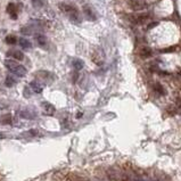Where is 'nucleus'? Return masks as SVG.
Returning a JSON list of instances; mask_svg holds the SVG:
<instances>
[{
    "label": "nucleus",
    "mask_w": 181,
    "mask_h": 181,
    "mask_svg": "<svg viewBox=\"0 0 181 181\" xmlns=\"http://www.w3.org/2000/svg\"><path fill=\"white\" fill-rule=\"evenodd\" d=\"M58 8L59 11H62V13H64L67 17L70 18L71 22H73L74 24H79V23L82 22V17H81L80 13H79V11H77V8L75 6L62 2V4L58 5Z\"/></svg>",
    "instance_id": "nucleus-1"
},
{
    "label": "nucleus",
    "mask_w": 181,
    "mask_h": 181,
    "mask_svg": "<svg viewBox=\"0 0 181 181\" xmlns=\"http://www.w3.org/2000/svg\"><path fill=\"white\" fill-rule=\"evenodd\" d=\"M5 66L7 67L8 70L11 71V73L17 75V77H25L28 74V70L25 68L23 65L18 63L15 59H6L5 60Z\"/></svg>",
    "instance_id": "nucleus-2"
},
{
    "label": "nucleus",
    "mask_w": 181,
    "mask_h": 181,
    "mask_svg": "<svg viewBox=\"0 0 181 181\" xmlns=\"http://www.w3.org/2000/svg\"><path fill=\"white\" fill-rule=\"evenodd\" d=\"M34 77L37 80H39L40 82H43V83H51L55 81V74L46 70L37 71L34 73Z\"/></svg>",
    "instance_id": "nucleus-3"
},
{
    "label": "nucleus",
    "mask_w": 181,
    "mask_h": 181,
    "mask_svg": "<svg viewBox=\"0 0 181 181\" xmlns=\"http://www.w3.org/2000/svg\"><path fill=\"white\" fill-rule=\"evenodd\" d=\"M91 58L94 60V63H96L97 65H103L105 62V55H104V52H103V50H100V49H96V50L92 52Z\"/></svg>",
    "instance_id": "nucleus-4"
},
{
    "label": "nucleus",
    "mask_w": 181,
    "mask_h": 181,
    "mask_svg": "<svg viewBox=\"0 0 181 181\" xmlns=\"http://www.w3.org/2000/svg\"><path fill=\"white\" fill-rule=\"evenodd\" d=\"M82 11H83V14L87 20H89V21H96L97 20V14L95 13V11L91 8L90 5H84Z\"/></svg>",
    "instance_id": "nucleus-5"
},
{
    "label": "nucleus",
    "mask_w": 181,
    "mask_h": 181,
    "mask_svg": "<svg viewBox=\"0 0 181 181\" xmlns=\"http://www.w3.org/2000/svg\"><path fill=\"white\" fill-rule=\"evenodd\" d=\"M30 88H31V90L33 91V92H35V94H41L42 90H43L42 83L39 80H37V79L30 82Z\"/></svg>",
    "instance_id": "nucleus-6"
},
{
    "label": "nucleus",
    "mask_w": 181,
    "mask_h": 181,
    "mask_svg": "<svg viewBox=\"0 0 181 181\" xmlns=\"http://www.w3.org/2000/svg\"><path fill=\"white\" fill-rule=\"evenodd\" d=\"M130 6L133 11H143V9L147 8V4H145L143 1H140V0H130Z\"/></svg>",
    "instance_id": "nucleus-7"
},
{
    "label": "nucleus",
    "mask_w": 181,
    "mask_h": 181,
    "mask_svg": "<svg viewBox=\"0 0 181 181\" xmlns=\"http://www.w3.org/2000/svg\"><path fill=\"white\" fill-rule=\"evenodd\" d=\"M41 107L43 109V113L47 115H52L56 112L55 106L52 104H50V103H48V101H43L41 104Z\"/></svg>",
    "instance_id": "nucleus-8"
},
{
    "label": "nucleus",
    "mask_w": 181,
    "mask_h": 181,
    "mask_svg": "<svg viewBox=\"0 0 181 181\" xmlns=\"http://www.w3.org/2000/svg\"><path fill=\"white\" fill-rule=\"evenodd\" d=\"M6 11L9 15H11V17L13 20H16L17 18V6L15 4H8L7 5V8H6Z\"/></svg>",
    "instance_id": "nucleus-9"
},
{
    "label": "nucleus",
    "mask_w": 181,
    "mask_h": 181,
    "mask_svg": "<svg viewBox=\"0 0 181 181\" xmlns=\"http://www.w3.org/2000/svg\"><path fill=\"white\" fill-rule=\"evenodd\" d=\"M20 115L22 117L28 118V120H32V118L37 117V113L33 111H30V109H23V111L20 112Z\"/></svg>",
    "instance_id": "nucleus-10"
},
{
    "label": "nucleus",
    "mask_w": 181,
    "mask_h": 181,
    "mask_svg": "<svg viewBox=\"0 0 181 181\" xmlns=\"http://www.w3.org/2000/svg\"><path fill=\"white\" fill-rule=\"evenodd\" d=\"M7 55L13 57V59H15V60H22V59H24V54L22 51H20V50H9Z\"/></svg>",
    "instance_id": "nucleus-11"
},
{
    "label": "nucleus",
    "mask_w": 181,
    "mask_h": 181,
    "mask_svg": "<svg viewBox=\"0 0 181 181\" xmlns=\"http://www.w3.org/2000/svg\"><path fill=\"white\" fill-rule=\"evenodd\" d=\"M35 41H37V43H38L39 46L45 47V46L48 43V39H47V37H46L45 34L40 33V34H35Z\"/></svg>",
    "instance_id": "nucleus-12"
},
{
    "label": "nucleus",
    "mask_w": 181,
    "mask_h": 181,
    "mask_svg": "<svg viewBox=\"0 0 181 181\" xmlns=\"http://www.w3.org/2000/svg\"><path fill=\"white\" fill-rule=\"evenodd\" d=\"M0 123H1V124H4V126H9V124H11V123H13L11 115V114L1 115V117H0Z\"/></svg>",
    "instance_id": "nucleus-13"
},
{
    "label": "nucleus",
    "mask_w": 181,
    "mask_h": 181,
    "mask_svg": "<svg viewBox=\"0 0 181 181\" xmlns=\"http://www.w3.org/2000/svg\"><path fill=\"white\" fill-rule=\"evenodd\" d=\"M72 66H73V68H74L75 71H80V70H82V68H83V66H84L83 60H82V59H79V58L74 59L73 63H72Z\"/></svg>",
    "instance_id": "nucleus-14"
},
{
    "label": "nucleus",
    "mask_w": 181,
    "mask_h": 181,
    "mask_svg": "<svg viewBox=\"0 0 181 181\" xmlns=\"http://www.w3.org/2000/svg\"><path fill=\"white\" fill-rule=\"evenodd\" d=\"M18 43H20V46H21L22 48H24V49H29V48H31L32 47V43L30 42V40H28V39H25V38H21L20 40H18Z\"/></svg>",
    "instance_id": "nucleus-15"
},
{
    "label": "nucleus",
    "mask_w": 181,
    "mask_h": 181,
    "mask_svg": "<svg viewBox=\"0 0 181 181\" xmlns=\"http://www.w3.org/2000/svg\"><path fill=\"white\" fill-rule=\"evenodd\" d=\"M16 83H17V81L15 80V79L11 77V75H8V77H6V80H5V86H6V87H8V88L14 87Z\"/></svg>",
    "instance_id": "nucleus-16"
},
{
    "label": "nucleus",
    "mask_w": 181,
    "mask_h": 181,
    "mask_svg": "<svg viewBox=\"0 0 181 181\" xmlns=\"http://www.w3.org/2000/svg\"><path fill=\"white\" fill-rule=\"evenodd\" d=\"M139 54L141 57H143V58H148L149 56H152V50H150L149 48H147V47H143V48L140 49Z\"/></svg>",
    "instance_id": "nucleus-17"
},
{
    "label": "nucleus",
    "mask_w": 181,
    "mask_h": 181,
    "mask_svg": "<svg viewBox=\"0 0 181 181\" xmlns=\"http://www.w3.org/2000/svg\"><path fill=\"white\" fill-rule=\"evenodd\" d=\"M154 90L156 91L157 94H160V95H165L166 94V91H165V89L163 88V86L161 83H155V86H154Z\"/></svg>",
    "instance_id": "nucleus-18"
},
{
    "label": "nucleus",
    "mask_w": 181,
    "mask_h": 181,
    "mask_svg": "<svg viewBox=\"0 0 181 181\" xmlns=\"http://www.w3.org/2000/svg\"><path fill=\"white\" fill-rule=\"evenodd\" d=\"M31 4L33 6V8H35V9H40V8L45 6V2L42 0H31Z\"/></svg>",
    "instance_id": "nucleus-19"
},
{
    "label": "nucleus",
    "mask_w": 181,
    "mask_h": 181,
    "mask_svg": "<svg viewBox=\"0 0 181 181\" xmlns=\"http://www.w3.org/2000/svg\"><path fill=\"white\" fill-rule=\"evenodd\" d=\"M16 41H17V39H16V37L15 35H7L6 38H5V42L6 43H8V45H14V43H16Z\"/></svg>",
    "instance_id": "nucleus-20"
},
{
    "label": "nucleus",
    "mask_w": 181,
    "mask_h": 181,
    "mask_svg": "<svg viewBox=\"0 0 181 181\" xmlns=\"http://www.w3.org/2000/svg\"><path fill=\"white\" fill-rule=\"evenodd\" d=\"M30 90H31V88H30V87H25V89H24V96L26 98H30V97H31V92H30Z\"/></svg>",
    "instance_id": "nucleus-21"
},
{
    "label": "nucleus",
    "mask_w": 181,
    "mask_h": 181,
    "mask_svg": "<svg viewBox=\"0 0 181 181\" xmlns=\"http://www.w3.org/2000/svg\"><path fill=\"white\" fill-rule=\"evenodd\" d=\"M158 24L157 22H155V23H150V25L148 26V29H152V28H154V26H156V25Z\"/></svg>",
    "instance_id": "nucleus-22"
},
{
    "label": "nucleus",
    "mask_w": 181,
    "mask_h": 181,
    "mask_svg": "<svg viewBox=\"0 0 181 181\" xmlns=\"http://www.w3.org/2000/svg\"><path fill=\"white\" fill-rule=\"evenodd\" d=\"M81 116H82V114H81V113H77V117H81Z\"/></svg>",
    "instance_id": "nucleus-23"
},
{
    "label": "nucleus",
    "mask_w": 181,
    "mask_h": 181,
    "mask_svg": "<svg viewBox=\"0 0 181 181\" xmlns=\"http://www.w3.org/2000/svg\"><path fill=\"white\" fill-rule=\"evenodd\" d=\"M135 181H145V180H143V179H136Z\"/></svg>",
    "instance_id": "nucleus-24"
}]
</instances>
